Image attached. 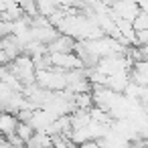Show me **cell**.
<instances>
[{
	"instance_id": "cell-1",
	"label": "cell",
	"mask_w": 148,
	"mask_h": 148,
	"mask_svg": "<svg viewBox=\"0 0 148 148\" xmlns=\"http://www.w3.org/2000/svg\"><path fill=\"white\" fill-rule=\"evenodd\" d=\"M49 61H51L53 65L63 67V69H69V71H73V69H79V67H81V61L77 59V55H75V53H65V55L53 53V55L49 57Z\"/></svg>"
},
{
	"instance_id": "cell-2",
	"label": "cell",
	"mask_w": 148,
	"mask_h": 148,
	"mask_svg": "<svg viewBox=\"0 0 148 148\" xmlns=\"http://www.w3.org/2000/svg\"><path fill=\"white\" fill-rule=\"evenodd\" d=\"M73 47H75L73 39L65 35V37H57L53 43H49V53H51V55H53V53L65 55V53H71V51H73Z\"/></svg>"
},
{
	"instance_id": "cell-3",
	"label": "cell",
	"mask_w": 148,
	"mask_h": 148,
	"mask_svg": "<svg viewBox=\"0 0 148 148\" xmlns=\"http://www.w3.org/2000/svg\"><path fill=\"white\" fill-rule=\"evenodd\" d=\"M132 31L134 33H142V31H148V14H144V12H140L132 23Z\"/></svg>"
},
{
	"instance_id": "cell-4",
	"label": "cell",
	"mask_w": 148,
	"mask_h": 148,
	"mask_svg": "<svg viewBox=\"0 0 148 148\" xmlns=\"http://www.w3.org/2000/svg\"><path fill=\"white\" fill-rule=\"evenodd\" d=\"M16 126H18V124H16V120H14V118L6 116V114L0 116V128H2L4 132H8V134H10V132H14V130H16Z\"/></svg>"
}]
</instances>
